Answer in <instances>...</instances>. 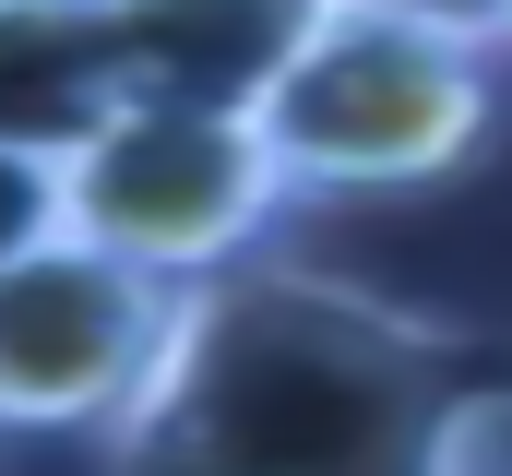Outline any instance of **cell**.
<instances>
[{
    "label": "cell",
    "instance_id": "1",
    "mask_svg": "<svg viewBox=\"0 0 512 476\" xmlns=\"http://www.w3.org/2000/svg\"><path fill=\"white\" fill-rule=\"evenodd\" d=\"M108 476H512V334L262 250L191 286Z\"/></svg>",
    "mask_w": 512,
    "mask_h": 476
},
{
    "label": "cell",
    "instance_id": "2",
    "mask_svg": "<svg viewBox=\"0 0 512 476\" xmlns=\"http://www.w3.org/2000/svg\"><path fill=\"white\" fill-rule=\"evenodd\" d=\"M251 119L298 203H370V191L453 179L501 131V72H489V48H453L405 12L334 0L322 36L286 60V84Z\"/></svg>",
    "mask_w": 512,
    "mask_h": 476
},
{
    "label": "cell",
    "instance_id": "3",
    "mask_svg": "<svg viewBox=\"0 0 512 476\" xmlns=\"http://www.w3.org/2000/svg\"><path fill=\"white\" fill-rule=\"evenodd\" d=\"M286 203L298 191L251 108H143L131 96L60 167V238L108 250L131 274H167V286H215V274L262 262Z\"/></svg>",
    "mask_w": 512,
    "mask_h": 476
},
{
    "label": "cell",
    "instance_id": "4",
    "mask_svg": "<svg viewBox=\"0 0 512 476\" xmlns=\"http://www.w3.org/2000/svg\"><path fill=\"white\" fill-rule=\"evenodd\" d=\"M191 286L131 274L84 238H36L24 262H0V429L48 441V429H120L155 393V369L179 346Z\"/></svg>",
    "mask_w": 512,
    "mask_h": 476
},
{
    "label": "cell",
    "instance_id": "5",
    "mask_svg": "<svg viewBox=\"0 0 512 476\" xmlns=\"http://www.w3.org/2000/svg\"><path fill=\"white\" fill-rule=\"evenodd\" d=\"M334 0H108L120 96L143 108H262Z\"/></svg>",
    "mask_w": 512,
    "mask_h": 476
},
{
    "label": "cell",
    "instance_id": "6",
    "mask_svg": "<svg viewBox=\"0 0 512 476\" xmlns=\"http://www.w3.org/2000/svg\"><path fill=\"white\" fill-rule=\"evenodd\" d=\"M120 108L108 0H0V155L72 167Z\"/></svg>",
    "mask_w": 512,
    "mask_h": 476
},
{
    "label": "cell",
    "instance_id": "7",
    "mask_svg": "<svg viewBox=\"0 0 512 476\" xmlns=\"http://www.w3.org/2000/svg\"><path fill=\"white\" fill-rule=\"evenodd\" d=\"M36 238H60V167L0 155V262H24Z\"/></svg>",
    "mask_w": 512,
    "mask_h": 476
},
{
    "label": "cell",
    "instance_id": "8",
    "mask_svg": "<svg viewBox=\"0 0 512 476\" xmlns=\"http://www.w3.org/2000/svg\"><path fill=\"white\" fill-rule=\"evenodd\" d=\"M370 12H405L453 48H512V0H370Z\"/></svg>",
    "mask_w": 512,
    "mask_h": 476
}]
</instances>
